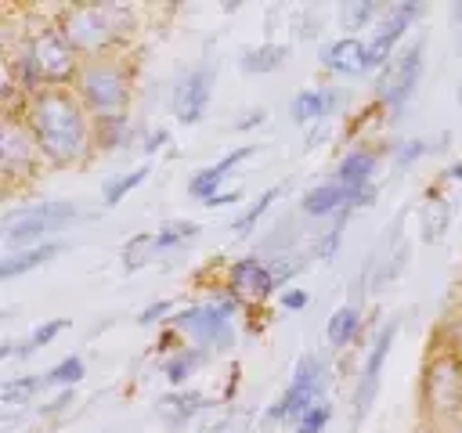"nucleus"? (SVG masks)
Instances as JSON below:
<instances>
[{"label": "nucleus", "instance_id": "1", "mask_svg": "<svg viewBox=\"0 0 462 433\" xmlns=\"http://www.w3.org/2000/svg\"><path fill=\"white\" fill-rule=\"evenodd\" d=\"M25 123L51 162H76L87 152V108L65 87H43L25 97Z\"/></svg>", "mask_w": 462, "mask_h": 433}, {"label": "nucleus", "instance_id": "2", "mask_svg": "<svg viewBox=\"0 0 462 433\" xmlns=\"http://www.w3.org/2000/svg\"><path fill=\"white\" fill-rule=\"evenodd\" d=\"M76 90L83 108H90V115L97 123H112V119H126V101H130V72L123 61L116 58H94L79 69L76 76Z\"/></svg>", "mask_w": 462, "mask_h": 433}, {"label": "nucleus", "instance_id": "3", "mask_svg": "<svg viewBox=\"0 0 462 433\" xmlns=\"http://www.w3.org/2000/svg\"><path fill=\"white\" fill-rule=\"evenodd\" d=\"M130 29V11L116 4H90V7H69L61 18V32L76 51L101 54L108 51L123 32Z\"/></svg>", "mask_w": 462, "mask_h": 433}, {"label": "nucleus", "instance_id": "4", "mask_svg": "<svg viewBox=\"0 0 462 433\" xmlns=\"http://www.w3.org/2000/svg\"><path fill=\"white\" fill-rule=\"evenodd\" d=\"M76 216V206L72 202H36V206H22V209H11L4 216V245L7 249H32L43 235L58 231L65 220Z\"/></svg>", "mask_w": 462, "mask_h": 433}, {"label": "nucleus", "instance_id": "5", "mask_svg": "<svg viewBox=\"0 0 462 433\" xmlns=\"http://www.w3.org/2000/svg\"><path fill=\"white\" fill-rule=\"evenodd\" d=\"M321 386H325V368H321V361H318L314 354H303L300 364H296V375H292L289 390L278 397V404L267 408V415H271V419H300V415L310 411L318 401H325V397H321Z\"/></svg>", "mask_w": 462, "mask_h": 433}, {"label": "nucleus", "instance_id": "6", "mask_svg": "<svg viewBox=\"0 0 462 433\" xmlns=\"http://www.w3.org/2000/svg\"><path fill=\"white\" fill-rule=\"evenodd\" d=\"M25 43H29V51H32V58H36V69H40V76H43V87H47V83H61V79L72 76V69H76V47L69 43V36H65L61 29L43 25V29L32 32Z\"/></svg>", "mask_w": 462, "mask_h": 433}, {"label": "nucleus", "instance_id": "7", "mask_svg": "<svg viewBox=\"0 0 462 433\" xmlns=\"http://www.w3.org/2000/svg\"><path fill=\"white\" fill-rule=\"evenodd\" d=\"M419 76H422V40H415L411 47H404L401 54H393L383 69V79H379V97L390 105V108H401L415 87H419Z\"/></svg>", "mask_w": 462, "mask_h": 433}, {"label": "nucleus", "instance_id": "8", "mask_svg": "<svg viewBox=\"0 0 462 433\" xmlns=\"http://www.w3.org/2000/svg\"><path fill=\"white\" fill-rule=\"evenodd\" d=\"M173 325L180 332H188L199 346H231L235 328H231V314L220 303H195L180 314H173Z\"/></svg>", "mask_w": 462, "mask_h": 433}, {"label": "nucleus", "instance_id": "9", "mask_svg": "<svg viewBox=\"0 0 462 433\" xmlns=\"http://www.w3.org/2000/svg\"><path fill=\"white\" fill-rule=\"evenodd\" d=\"M422 14V4L419 0H408V4H393V7H383V18L375 22V36L368 43V65H386L393 58V47L397 40L411 29V22Z\"/></svg>", "mask_w": 462, "mask_h": 433}, {"label": "nucleus", "instance_id": "10", "mask_svg": "<svg viewBox=\"0 0 462 433\" xmlns=\"http://www.w3.org/2000/svg\"><path fill=\"white\" fill-rule=\"evenodd\" d=\"M426 393H430L433 408L462 411V357H455V354L437 357L426 372Z\"/></svg>", "mask_w": 462, "mask_h": 433}, {"label": "nucleus", "instance_id": "11", "mask_svg": "<svg viewBox=\"0 0 462 433\" xmlns=\"http://www.w3.org/2000/svg\"><path fill=\"white\" fill-rule=\"evenodd\" d=\"M209 94H213V65H195V69L180 79V87H177V94H173V115H177L184 126L199 123L202 112L209 108Z\"/></svg>", "mask_w": 462, "mask_h": 433}, {"label": "nucleus", "instance_id": "12", "mask_svg": "<svg viewBox=\"0 0 462 433\" xmlns=\"http://www.w3.org/2000/svg\"><path fill=\"white\" fill-rule=\"evenodd\" d=\"M36 137L29 130V123H22L18 115H7L4 126H0V166L7 177H14L18 170H29L32 166V155H36Z\"/></svg>", "mask_w": 462, "mask_h": 433}, {"label": "nucleus", "instance_id": "13", "mask_svg": "<svg viewBox=\"0 0 462 433\" xmlns=\"http://www.w3.org/2000/svg\"><path fill=\"white\" fill-rule=\"evenodd\" d=\"M393 336H397V318H393V321H386V325L379 328V336L372 339V350H368V361H365V368H361L357 393H354L357 419H365V411H368V408H372V401H375V390H379V372H383V361H386V354H390Z\"/></svg>", "mask_w": 462, "mask_h": 433}, {"label": "nucleus", "instance_id": "14", "mask_svg": "<svg viewBox=\"0 0 462 433\" xmlns=\"http://www.w3.org/2000/svg\"><path fill=\"white\" fill-rule=\"evenodd\" d=\"M368 198H372V191H350L339 180H328V184H318V188L303 191L300 209L310 213V216H328V213H350L354 206H365Z\"/></svg>", "mask_w": 462, "mask_h": 433}, {"label": "nucleus", "instance_id": "15", "mask_svg": "<svg viewBox=\"0 0 462 433\" xmlns=\"http://www.w3.org/2000/svg\"><path fill=\"white\" fill-rule=\"evenodd\" d=\"M231 285L242 296L263 299V296H271V289H278V278H274V267H267L260 256H242L231 263Z\"/></svg>", "mask_w": 462, "mask_h": 433}, {"label": "nucleus", "instance_id": "16", "mask_svg": "<svg viewBox=\"0 0 462 433\" xmlns=\"http://www.w3.org/2000/svg\"><path fill=\"white\" fill-rule=\"evenodd\" d=\"M321 61H325V69L343 72V76H361L372 69L368 65V43H361L357 36H339L336 43H328Z\"/></svg>", "mask_w": 462, "mask_h": 433}, {"label": "nucleus", "instance_id": "17", "mask_svg": "<svg viewBox=\"0 0 462 433\" xmlns=\"http://www.w3.org/2000/svg\"><path fill=\"white\" fill-rule=\"evenodd\" d=\"M339 101H343V94L332 90V87L300 90V94L292 97V119H296V123H318V119H325Z\"/></svg>", "mask_w": 462, "mask_h": 433}, {"label": "nucleus", "instance_id": "18", "mask_svg": "<svg viewBox=\"0 0 462 433\" xmlns=\"http://www.w3.org/2000/svg\"><path fill=\"white\" fill-rule=\"evenodd\" d=\"M372 173H375V152H368V148L346 152V155L339 159V166H336V180H339L343 188H350V191H368Z\"/></svg>", "mask_w": 462, "mask_h": 433}, {"label": "nucleus", "instance_id": "19", "mask_svg": "<svg viewBox=\"0 0 462 433\" xmlns=\"http://www.w3.org/2000/svg\"><path fill=\"white\" fill-rule=\"evenodd\" d=\"M285 58H289V47H285V43H260V47H245L242 58H238V65H242V72H249V76H263V72L282 69Z\"/></svg>", "mask_w": 462, "mask_h": 433}, {"label": "nucleus", "instance_id": "20", "mask_svg": "<svg viewBox=\"0 0 462 433\" xmlns=\"http://www.w3.org/2000/svg\"><path fill=\"white\" fill-rule=\"evenodd\" d=\"M61 253V242H43V245H32V249H22V253H11L4 263H0V278H18L40 263H47L51 256Z\"/></svg>", "mask_w": 462, "mask_h": 433}, {"label": "nucleus", "instance_id": "21", "mask_svg": "<svg viewBox=\"0 0 462 433\" xmlns=\"http://www.w3.org/2000/svg\"><path fill=\"white\" fill-rule=\"evenodd\" d=\"M206 404H209V401H206L202 393H166V397H159V415H162L166 422L180 426V422H188L191 415H199Z\"/></svg>", "mask_w": 462, "mask_h": 433}, {"label": "nucleus", "instance_id": "22", "mask_svg": "<svg viewBox=\"0 0 462 433\" xmlns=\"http://www.w3.org/2000/svg\"><path fill=\"white\" fill-rule=\"evenodd\" d=\"M357 325H361L357 307H339V310L328 318L325 336H328V343H332V346H346V343L357 336Z\"/></svg>", "mask_w": 462, "mask_h": 433}, {"label": "nucleus", "instance_id": "23", "mask_svg": "<svg viewBox=\"0 0 462 433\" xmlns=\"http://www.w3.org/2000/svg\"><path fill=\"white\" fill-rule=\"evenodd\" d=\"M206 361V354H202V346H188V350H177L170 361H166V368H162V375L170 379V386H180L199 364Z\"/></svg>", "mask_w": 462, "mask_h": 433}, {"label": "nucleus", "instance_id": "24", "mask_svg": "<svg viewBox=\"0 0 462 433\" xmlns=\"http://www.w3.org/2000/svg\"><path fill=\"white\" fill-rule=\"evenodd\" d=\"M339 18H343V29H350V36L357 29H365L372 18H383V7L375 0H346L339 7Z\"/></svg>", "mask_w": 462, "mask_h": 433}, {"label": "nucleus", "instance_id": "25", "mask_svg": "<svg viewBox=\"0 0 462 433\" xmlns=\"http://www.w3.org/2000/svg\"><path fill=\"white\" fill-rule=\"evenodd\" d=\"M144 177H148V166H137V170H130V173H123V177H116V180H108L105 184V191H101V202L105 206H119L137 184H144Z\"/></svg>", "mask_w": 462, "mask_h": 433}, {"label": "nucleus", "instance_id": "26", "mask_svg": "<svg viewBox=\"0 0 462 433\" xmlns=\"http://www.w3.org/2000/svg\"><path fill=\"white\" fill-rule=\"evenodd\" d=\"M220 180H224V170L213 162V166L199 170V173L188 180V195H191V198H202V202H209L213 195H220V191H217V188H220Z\"/></svg>", "mask_w": 462, "mask_h": 433}, {"label": "nucleus", "instance_id": "27", "mask_svg": "<svg viewBox=\"0 0 462 433\" xmlns=\"http://www.w3.org/2000/svg\"><path fill=\"white\" fill-rule=\"evenodd\" d=\"M199 235V224L195 220H170L159 227L155 235V249H170V245H180V242H191Z\"/></svg>", "mask_w": 462, "mask_h": 433}, {"label": "nucleus", "instance_id": "28", "mask_svg": "<svg viewBox=\"0 0 462 433\" xmlns=\"http://www.w3.org/2000/svg\"><path fill=\"white\" fill-rule=\"evenodd\" d=\"M83 375H87L83 361H79V357H65V361H58V364L43 375V382H47V386H76Z\"/></svg>", "mask_w": 462, "mask_h": 433}, {"label": "nucleus", "instance_id": "29", "mask_svg": "<svg viewBox=\"0 0 462 433\" xmlns=\"http://www.w3.org/2000/svg\"><path fill=\"white\" fill-rule=\"evenodd\" d=\"M274 198H278V188H267V191L260 195V202H253V206H249V209H245V213H242V216L231 224V231H235V235H249V231L256 227V220H260V216L271 209V202H274Z\"/></svg>", "mask_w": 462, "mask_h": 433}, {"label": "nucleus", "instance_id": "30", "mask_svg": "<svg viewBox=\"0 0 462 433\" xmlns=\"http://www.w3.org/2000/svg\"><path fill=\"white\" fill-rule=\"evenodd\" d=\"M328 419H332V404L328 401H318L310 411H303L296 419V433H325Z\"/></svg>", "mask_w": 462, "mask_h": 433}, {"label": "nucleus", "instance_id": "31", "mask_svg": "<svg viewBox=\"0 0 462 433\" xmlns=\"http://www.w3.org/2000/svg\"><path fill=\"white\" fill-rule=\"evenodd\" d=\"M448 216H451V209H448V202H444V198L430 202V209H426V224H422V238H426V242L440 238V235H444V227H448Z\"/></svg>", "mask_w": 462, "mask_h": 433}, {"label": "nucleus", "instance_id": "32", "mask_svg": "<svg viewBox=\"0 0 462 433\" xmlns=\"http://www.w3.org/2000/svg\"><path fill=\"white\" fill-rule=\"evenodd\" d=\"M40 386H47V382H43V375H22V379H7V382L0 386V397H4L7 404H14L18 397H32Z\"/></svg>", "mask_w": 462, "mask_h": 433}, {"label": "nucleus", "instance_id": "33", "mask_svg": "<svg viewBox=\"0 0 462 433\" xmlns=\"http://www.w3.org/2000/svg\"><path fill=\"white\" fill-rule=\"evenodd\" d=\"M148 249H155V235H134V238L126 242V249H123V260H126V267H130V271H134V267H141Z\"/></svg>", "mask_w": 462, "mask_h": 433}, {"label": "nucleus", "instance_id": "34", "mask_svg": "<svg viewBox=\"0 0 462 433\" xmlns=\"http://www.w3.org/2000/svg\"><path fill=\"white\" fill-rule=\"evenodd\" d=\"M65 328H69V318H54V321H43V325L32 332V339H29V343L40 350V346H47V343H51L58 332H65Z\"/></svg>", "mask_w": 462, "mask_h": 433}, {"label": "nucleus", "instance_id": "35", "mask_svg": "<svg viewBox=\"0 0 462 433\" xmlns=\"http://www.w3.org/2000/svg\"><path fill=\"white\" fill-rule=\"evenodd\" d=\"M430 152V144L426 141H408V144H401L393 155H397V162H415L419 155H426Z\"/></svg>", "mask_w": 462, "mask_h": 433}, {"label": "nucleus", "instance_id": "36", "mask_svg": "<svg viewBox=\"0 0 462 433\" xmlns=\"http://www.w3.org/2000/svg\"><path fill=\"white\" fill-rule=\"evenodd\" d=\"M166 310H170V303H166V299H155L152 307H144V310L137 314V321H141V325H152V321H159Z\"/></svg>", "mask_w": 462, "mask_h": 433}, {"label": "nucleus", "instance_id": "37", "mask_svg": "<svg viewBox=\"0 0 462 433\" xmlns=\"http://www.w3.org/2000/svg\"><path fill=\"white\" fill-rule=\"evenodd\" d=\"M282 303H285L289 310H303V307H307V292H300V289H289V292H282Z\"/></svg>", "mask_w": 462, "mask_h": 433}, {"label": "nucleus", "instance_id": "38", "mask_svg": "<svg viewBox=\"0 0 462 433\" xmlns=\"http://www.w3.org/2000/svg\"><path fill=\"white\" fill-rule=\"evenodd\" d=\"M263 119H267V112H263V108H253V112H245V119L235 123V130H249V126H256V123H263Z\"/></svg>", "mask_w": 462, "mask_h": 433}, {"label": "nucleus", "instance_id": "39", "mask_svg": "<svg viewBox=\"0 0 462 433\" xmlns=\"http://www.w3.org/2000/svg\"><path fill=\"white\" fill-rule=\"evenodd\" d=\"M238 198H242L238 191H231V195H224V191H220V195H213V198H209L206 206H209V209H217V206H227V202H238Z\"/></svg>", "mask_w": 462, "mask_h": 433}, {"label": "nucleus", "instance_id": "40", "mask_svg": "<svg viewBox=\"0 0 462 433\" xmlns=\"http://www.w3.org/2000/svg\"><path fill=\"white\" fill-rule=\"evenodd\" d=\"M162 141H166V130H155V134H148V141H144V152H155Z\"/></svg>", "mask_w": 462, "mask_h": 433}, {"label": "nucleus", "instance_id": "41", "mask_svg": "<svg viewBox=\"0 0 462 433\" xmlns=\"http://www.w3.org/2000/svg\"><path fill=\"white\" fill-rule=\"evenodd\" d=\"M448 177H451V180H462V162H458V166H451V170H448Z\"/></svg>", "mask_w": 462, "mask_h": 433}]
</instances>
